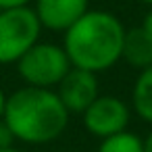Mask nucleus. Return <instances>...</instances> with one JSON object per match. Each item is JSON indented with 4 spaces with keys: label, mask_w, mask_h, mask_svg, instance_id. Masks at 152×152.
Here are the masks:
<instances>
[{
    "label": "nucleus",
    "mask_w": 152,
    "mask_h": 152,
    "mask_svg": "<svg viewBox=\"0 0 152 152\" xmlns=\"http://www.w3.org/2000/svg\"><path fill=\"white\" fill-rule=\"evenodd\" d=\"M131 110L144 123L152 125V65L142 69L131 88Z\"/></svg>",
    "instance_id": "9"
},
{
    "label": "nucleus",
    "mask_w": 152,
    "mask_h": 152,
    "mask_svg": "<svg viewBox=\"0 0 152 152\" xmlns=\"http://www.w3.org/2000/svg\"><path fill=\"white\" fill-rule=\"evenodd\" d=\"M40 36L42 25L31 7L0 11V65H15Z\"/></svg>",
    "instance_id": "4"
},
{
    "label": "nucleus",
    "mask_w": 152,
    "mask_h": 152,
    "mask_svg": "<svg viewBox=\"0 0 152 152\" xmlns=\"http://www.w3.org/2000/svg\"><path fill=\"white\" fill-rule=\"evenodd\" d=\"M144 152H152V129H150L148 135L144 137Z\"/></svg>",
    "instance_id": "15"
},
{
    "label": "nucleus",
    "mask_w": 152,
    "mask_h": 152,
    "mask_svg": "<svg viewBox=\"0 0 152 152\" xmlns=\"http://www.w3.org/2000/svg\"><path fill=\"white\" fill-rule=\"evenodd\" d=\"M0 152H21V150L15 148V146H11V148H7V150H0Z\"/></svg>",
    "instance_id": "16"
},
{
    "label": "nucleus",
    "mask_w": 152,
    "mask_h": 152,
    "mask_svg": "<svg viewBox=\"0 0 152 152\" xmlns=\"http://www.w3.org/2000/svg\"><path fill=\"white\" fill-rule=\"evenodd\" d=\"M7 98H9V94L4 92V88L0 86V121H2V117H4V108H7Z\"/></svg>",
    "instance_id": "14"
},
{
    "label": "nucleus",
    "mask_w": 152,
    "mask_h": 152,
    "mask_svg": "<svg viewBox=\"0 0 152 152\" xmlns=\"http://www.w3.org/2000/svg\"><path fill=\"white\" fill-rule=\"evenodd\" d=\"M121 61H125L129 67H133L137 71L148 69L152 65V38L146 34V29L142 25L125 31Z\"/></svg>",
    "instance_id": "8"
},
{
    "label": "nucleus",
    "mask_w": 152,
    "mask_h": 152,
    "mask_svg": "<svg viewBox=\"0 0 152 152\" xmlns=\"http://www.w3.org/2000/svg\"><path fill=\"white\" fill-rule=\"evenodd\" d=\"M15 67L25 86L54 90L69 73L71 63L61 44L38 42L15 63Z\"/></svg>",
    "instance_id": "3"
},
{
    "label": "nucleus",
    "mask_w": 152,
    "mask_h": 152,
    "mask_svg": "<svg viewBox=\"0 0 152 152\" xmlns=\"http://www.w3.org/2000/svg\"><path fill=\"white\" fill-rule=\"evenodd\" d=\"M140 2H142V4H146V7H150V9H152V0H140Z\"/></svg>",
    "instance_id": "17"
},
{
    "label": "nucleus",
    "mask_w": 152,
    "mask_h": 152,
    "mask_svg": "<svg viewBox=\"0 0 152 152\" xmlns=\"http://www.w3.org/2000/svg\"><path fill=\"white\" fill-rule=\"evenodd\" d=\"M34 0H0V11L4 9H19V7H31Z\"/></svg>",
    "instance_id": "12"
},
{
    "label": "nucleus",
    "mask_w": 152,
    "mask_h": 152,
    "mask_svg": "<svg viewBox=\"0 0 152 152\" xmlns=\"http://www.w3.org/2000/svg\"><path fill=\"white\" fill-rule=\"evenodd\" d=\"M69 117L71 113L65 108L54 90L23 86L9 94L2 121L17 142L42 146L65 133Z\"/></svg>",
    "instance_id": "2"
},
{
    "label": "nucleus",
    "mask_w": 152,
    "mask_h": 152,
    "mask_svg": "<svg viewBox=\"0 0 152 152\" xmlns=\"http://www.w3.org/2000/svg\"><path fill=\"white\" fill-rule=\"evenodd\" d=\"M54 92H56V96L61 98V102L65 104V108L71 115H81L100 96L98 75L90 73V71H83V69L71 67L69 73L54 88Z\"/></svg>",
    "instance_id": "6"
},
{
    "label": "nucleus",
    "mask_w": 152,
    "mask_h": 152,
    "mask_svg": "<svg viewBox=\"0 0 152 152\" xmlns=\"http://www.w3.org/2000/svg\"><path fill=\"white\" fill-rule=\"evenodd\" d=\"M125 25L115 13L88 11L63 34V48L71 67L90 73H104L121 61Z\"/></svg>",
    "instance_id": "1"
},
{
    "label": "nucleus",
    "mask_w": 152,
    "mask_h": 152,
    "mask_svg": "<svg viewBox=\"0 0 152 152\" xmlns=\"http://www.w3.org/2000/svg\"><path fill=\"white\" fill-rule=\"evenodd\" d=\"M83 127L90 135L104 140L108 135L121 133L129 127L131 121V108L125 100L110 94H100L83 113H81Z\"/></svg>",
    "instance_id": "5"
},
{
    "label": "nucleus",
    "mask_w": 152,
    "mask_h": 152,
    "mask_svg": "<svg viewBox=\"0 0 152 152\" xmlns=\"http://www.w3.org/2000/svg\"><path fill=\"white\" fill-rule=\"evenodd\" d=\"M13 144H15V137H13L11 129L7 127L4 121H0V150H7V148H11Z\"/></svg>",
    "instance_id": "11"
},
{
    "label": "nucleus",
    "mask_w": 152,
    "mask_h": 152,
    "mask_svg": "<svg viewBox=\"0 0 152 152\" xmlns=\"http://www.w3.org/2000/svg\"><path fill=\"white\" fill-rule=\"evenodd\" d=\"M142 27L146 29V34L152 38V9L146 13V17H144V23H142Z\"/></svg>",
    "instance_id": "13"
},
{
    "label": "nucleus",
    "mask_w": 152,
    "mask_h": 152,
    "mask_svg": "<svg viewBox=\"0 0 152 152\" xmlns=\"http://www.w3.org/2000/svg\"><path fill=\"white\" fill-rule=\"evenodd\" d=\"M96 152H144V137L125 129L121 133L100 140Z\"/></svg>",
    "instance_id": "10"
},
{
    "label": "nucleus",
    "mask_w": 152,
    "mask_h": 152,
    "mask_svg": "<svg viewBox=\"0 0 152 152\" xmlns=\"http://www.w3.org/2000/svg\"><path fill=\"white\" fill-rule=\"evenodd\" d=\"M31 9L42 29L65 34L90 11V0H34Z\"/></svg>",
    "instance_id": "7"
}]
</instances>
